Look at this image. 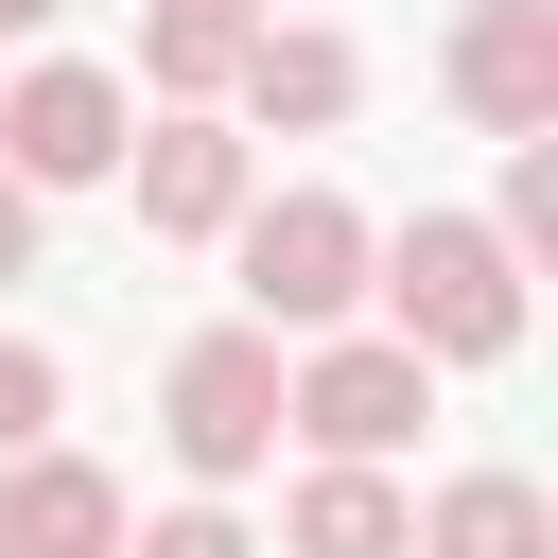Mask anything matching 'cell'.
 Wrapping results in <instances>:
<instances>
[{"instance_id":"cell-1","label":"cell","mask_w":558,"mask_h":558,"mask_svg":"<svg viewBox=\"0 0 558 558\" xmlns=\"http://www.w3.org/2000/svg\"><path fill=\"white\" fill-rule=\"evenodd\" d=\"M366 296L418 366H506L523 349V262L488 244V209H418L401 244H366Z\"/></svg>"},{"instance_id":"cell-2","label":"cell","mask_w":558,"mask_h":558,"mask_svg":"<svg viewBox=\"0 0 558 558\" xmlns=\"http://www.w3.org/2000/svg\"><path fill=\"white\" fill-rule=\"evenodd\" d=\"M244 331H349V296H366V209L349 192H244Z\"/></svg>"},{"instance_id":"cell-3","label":"cell","mask_w":558,"mask_h":558,"mask_svg":"<svg viewBox=\"0 0 558 558\" xmlns=\"http://www.w3.org/2000/svg\"><path fill=\"white\" fill-rule=\"evenodd\" d=\"M418 418H436V366L401 331H314V366H279V436H314L331 471H384Z\"/></svg>"},{"instance_id":"cell-4","label":"cell","mask_w":558,"mask_h":558,"mask_svg":"<svg viewBox=\"0 0 558 558\" xmlns=\"http://www.w3.org/2000/svg\"><path fill=\"white\" fill-rule=\"evenodd\" d=\"M157 436H174V471L192 488H244L262 453H279V331H192L174 349V384H157Z\"/></svg>"},{"instance_id":"cell-5","label":"cell","mask_w":558,"mask_h":558,"mask_svg":"<svg viewBox=\"0 0 558 558\" xmlns=\"http://www.w3.org/2000/svg\"><path fill=\"white\" fill-rule=\"evenodd\" d=\"M122 140H140V105H122V70H87V52H52V70L0 87V174H17L35 209H52V192H105Z\"/></svg>"},{"instance_id":"cell-6","label":"cell","mask_w":558,"mask_h":558,"mask_svg":"<svg viewBox=\"0 0 558 558\" xmlns=\"http://www.w3.org/2000/svg\"><path fill=\"white\" fill-rule=\"evenodd\" d=\"M436 87L488 122V140H558V0H471Z\"/></svg>"},{"instance_id":"cell-7","label":"cell","mask_w":558,"mask_h":558,"mask_svg":"<svg viewBox=\"0 0 558 558\" xmlns=\"http://www.w3.org/2000/svg\"><path fill=\"white\" fill-rule=\"evenodd\" d=\"M122 174H140V227L157 244H227L244 227V122H209V105H157L122 140Z\"/></svg>"},{"instance_id":"cell-8","label":"cell","mask_w":558,"mask_h":558,"mask_svg":"<svg viewBox=\"0 0 558 558\" xmlns=\"http://www.w3.org/2000/svg\"><path fill=\"white\" fill-rule=\"evenodd\" d=\"M227 87H244V122H279V140H331V122L366 105V52L314 35V17H262V52H244Z\"/></svg>"},{"instance_id":"cell-9","label":"cell","mask_w":558,"mask_h":558,"mask_svg":"<svg viewBox=\"0 0 558 558\" xmlns=\"http://www.w3.org/2000/svg\"><path fill=\"white\" fill-rule=\"evenodd\" d=\"M0 558H122V488L87 453H17L0 471Z\"/></svg>"},{"instance_id":"cell-10","label":"cell","mask_w":558,"mask_h":558,"mask_svg":"<svg viewBox=\"0 0 558 558\" xmlns=\"http://www.w3.org/2000/svg\"><path fill=\"white\" fill-rule=\"evenodd\" d=\"M279 558H418V506L384 488V471H296V506H279Z\"/></svg>"},{"instance_id":"cell-11","label":"cell","mask_w":558,"mask_h":558,"mask_svg":"<svg viewBox=\"0 0 558 558\" xmlns=\"http://www.w3.org/2000/svg\"><path fill=\"white\" fill-rule=\"evenodd\" d=\"M244 52H262V0H140V70H157V105H209Z\"/></svg>"},{"instance_id":"cell-12","label":"cell","mask_w":558,"mask_h":558,"mask_svg":"<svg viewBox=\"0 0 558 558\" xmlns=\"http://www.w3.org/2000/svg\"><path fill=\"white\" fill-rule=\"evenodd\" d=\"M418 558H558V506H541L523 471H453V488L418 506Z\"/></svg>"},{"instance_id":"cell-13","label":"cell","mask_w":558,"mask_h":558,"mask_svg":"<svg viewBox=\"0 0 558 558\" xmlns=\"http://www.w3.org/2000/svg\"><path fill=\"white\" fill-rule=\"evenodd\" d=\"M506 262H558V140H506V209H488Z\"/></svg>"},{"instance_id":"cell-14","label":"cell","mask_w":558,"mask_h":558,"mask_svg":"<svg viewBox=\"0 0 558 558\" xmlns=\"http://www.w3.org/2000/svg\"><path fill=\"white\" fill-rule=\"evenodd\" d=\"M52 401H70V366H52L35 331H0V471H17V453H52Z\"/></svg>"},{"instance_id":"cell-15","label":"cell","mask_w":558,"mask_h":558,"mask_svg":"<svg viewBox=\"0 0 558 558\" xmlns=\"http://www.w3.org/2000/svg\"><path fill=\"white\" fill-rule=\"evenodd\" d=\"M122 558H262V541H244V523H227V506H174V523H140V541H122Z\"/></svg>"},{"instance_id":"cell-16","label":"cell","mask_w":558,"mask_h":558,"mask_svg":"<svg viewBox=\"0 0 558 558\" xmlns=\"http://www.w3.org/2000/svg\"><path fill=\"white\" fill-rule=\"evenodd\" d=\"M0 279H35V192L0 174Z\"/></svg>"},{"instance_id":"cell-17","label":"cell","mask_w":558,"mask_h":558,"mask_svg":"<svg viewBox=\"0 0 558 558\" xmlns=\"http://www.w3.org/2000/svg\"><path fill=\"white\" fill-rule=\"evenodd\" d=\"M52 17H70V0H0V35H52Z\"/></svg>"}]
</instances>
